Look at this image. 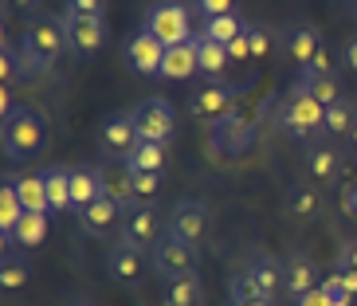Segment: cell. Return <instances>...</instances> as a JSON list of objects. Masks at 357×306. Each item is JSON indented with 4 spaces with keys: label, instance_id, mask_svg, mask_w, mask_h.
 <instances>
[{
    "label": "cell",
    "instance_id": "obj_1",
    "mask_svg": "<svg viewBox=\"0 0 357 306\" xmlns=\"http://www.w3.org/2000/svg\"><path fill=\"white\" fill-rule=\"evenodd\" d=\"M47 141H52V130H47V118H43L40 106L20 102L8 114H0V146H4V158L12 165L40 158Z\"/></svg>",
    "mask_w": 357,
    "mask_h": 306
},
{
    "label": "cell",
    "instance_id": "obj_2",
    "mask_svg": "<svg viewBox=\"0 0 357 306\" xmlns=\"http://www.w3.org/2000/svg\"><path fill=\"white\" fill-rule=\"evenodd\" d=\"M67 36H63V16H32L24 24V36L16 43L24 75H47L55 59L63 55Z\"/></svg>",
    "mask_w": 357,
    "mask_h": 306
},
{
    "label": "cell",
    "instance_id": "obj_3",
    "mask_svg": "<svg viewBox=\"0 0 357 306\" xmlns=\"http://www.w3.org/2000/svg\"><path fill=\"white\" fill-rule=\"evenodd\" d=\"M279 130L298 137V141H318V134H326V106L306 86L294 83L291 95L279 106Z\"/></svg>",
    "mask_w": 357,
    "mask_h": 306
},
{
    "label": "cell",
    "instance_id": "obj_4",
    "mask_svg": "<svg viewBox=\"0 0 357 306\" xmlns=\"http://www.w3.org/2000/svg\"><path fill=\"white\" fill-rule=\"evenodd\" d=\"M106 271H110V279H114L118 286L137 291V286L146 283V275L153 271V263H149L146 247H137V243L118 236V240L106 247Z\"/></svg>",
    "mask_w": 357,
    "mask_h": 306
},
{
    "label": "cell",
    "instance_id": "obj_5",
    "mask_svg": "<svg viewBox=\"0 0 357 306\" xmlns=\"http://www.w3.org/2000/svg\"><path fill=\"white\" fill-rule=\"evenodd\" d=\"M134 118V130H137V141H153V146H169V137L177 134V110L169 98H146L130 110Z\"/></svg>",
    "mask_w": 357,
    "mask_h": 306
},
{
    "label": "cell",
    "instance_id": "obj_6",
    "mask_svg": "<svg viewBox=\"0 0 357 306\" xmlns=\"http://www.w3.org/2000/svg\"><path fill=\"white\" fill-rule=\"evenodd\" d=\"M142 28H149V32L165 43V47H177V43H189L192 40L189 8H185L181 0H158V4H149L146 24H142Z\"/></svg>",
    "mask_w": 357,
    "mask_h": 306
},
{
    "label": "cell",
    "instance_id": "obj_7",
    "mask_svg": "<svg viewBox=\"0 0 357 306\" xmlns=\"http://www.w3.org/2000/svg\"><path fill=\"white\" fill-rule=\"evenodd\" d=\"M197 259H200V247H192L189 240H177V236H169V232H161V240L149 247V263H153L158 279L197 271Z\"/></svg>",
    "mask_w": 357,
    "mask_h": 306
},
{
    "label": "cell",
    "instance_id": "obj_8",
    "mask_svg": "<svg viewBox=\"0 0 357 306\" xmlns=\"http://www.w3.org/2000/svg\"><path fill=\"white\" fill-rule=\"evenodd\" d=\"M208 137H212V146H216L220 158L236 161L255 146V126L243 114H224L216 122H208Z\"/></svg>",
    "mask_w": 357,
    "mask_h": 306
},
{
    "label": "cell",
    "instance_id": "obj_9",
    "mask_svg": "<svg viewBox=\"0 0 357 306\" xmlns=\"http://www.w3.org/2000/svg\"><path fill=\"white\" fill-rule=\"evenodd\" d=\"M169 236H177V240H189L192 247L208 240L212 232V212L204 201H181L177 208L169 212V224H165Z\"/></svg>",
    "mask_w": 357,
    "mask_h": 306
},
{
    "label": "cell",
    "instance_id": "obj_10",
    "mask_svg": "<svg viewBox=\"0 0 357 306\" xmlns=\"http://www.w3.org/2000/svg\"><path fill=\"white\" fill-rule=\"evenodd\" d=\"M63 36L75 59H91L106 43V16H63Z\"/></svg>",
    "mask_w": 357,
    "mask_h": 306
},
{
    "label": "cell",
    "instance_id": "obj_11",
    "mask_svg": "<svg viewBox=\"0 0 357 306\" xmlns=\"http://www.w3.org/2000/svg\"><path fill=\"white\" fill-rule=\"evenodd\" d=\"M122 59L130 63V71L137 75H161V63H165V43L158 36L149 32V28H137L126 43H122Z\"/></svg>",
    "mask_w": 357,
    "mask_h": 306
},
{
    "label": "cell",
    "instance_id": "obj_12",
    "mask_svg": "<svg viewBox=\"0 0 357 306\" xmlns=\"http://www.w3.org/2000/svg\"><path fill=\"white\" fill-rule=\"evenodd\" d=\"M236 95L240 91L228 83H200V86H192V95H189V110L200 122H216L224 114H236Z\"/></svg>",
    "mask_w": 357,
    "mask_h": 306
},
{
    "label": "cell",
    "instance_id": "obj_13",
    "mask_svg": "<svg viewBox=\"0 0 357 306\" xmlns=\"http://www.w3.org/2000/svg\"><path fill=\"white\" fill-rule=\"evenodd\" d=\"M314 286H322V271H318V263L310 259L306 252H294L283 259V291L291 298H303L306 291H314Z\"/></svg>",
    "mask_w": 357,
    "mask_h": 306
},
{
    "label": "cell",
    "instance_id": "obj_14",
    "mask_svg": "<svg viewBox=\"0 0 357 306\" xmlns=\"http://www.w3.org/2000/svg\"><path fill=\"white\" fill-rule=\"evenodd\" d=\"M43 240H47V212H24L20 224H16L8 236H0V255L16 252V247H20V252H32Z\"/></svg>",
    "mask_w": 357,
    "mask_h": 306
},
{
    "label": "cell",
    "instance_id": "obj_15",
    "mask_svg": "<svg viewBox=\"0 0 357 306\" xmlns=\"http://www.w3.org/2000/svg\"><path fill=\"white\" fill-rule=\"evenodd\" d=\"M134 146H137V130H134L130 110H118V114L106 118V122H102V153H106V158L122 161Z\"/></svg>",
    "mask_w": 357,
    "mask_h": 306
},
{
    "label": "cell",
    "instance_id": "obj_16",
    "mask_svg": "<svg viewBox=\"0 0 357 306\" xmlns=\"http://www.w3.org/2000/svg\"><path fill=\"white\" fill-rule=\"evenodd\" d=\"M200 36H192L189 43H177V47H165V63H161V79L169 83H185L192 75H200Z\"/></svg>",
    "mask_w": 357,
    "mask_h": 306
},
{
    "label": "cell",
    "instance_id": "obj_17",
    "mask_svg": "<svg viewBox=\"0 0 357 306\" xmlns=\"http://www.w3.org/2000/svg\"><path fill=\"white\" fill-rule=\"evenodd\" d=\"M122 240L137 243V247H153L161 240L158 232V212L149 204H130L126 216H122Z\"/></svg>",
    "mask_w": 357,
    "mask_h": 306
},
{
    "label": "cell",
    "instance_id": "obj_18",
    "mask_svg": "<svg viewBox=\"0 0 357 306\" xmlns=\"http://www.w3.org/2000/svg\"><path fill=\"white\" fill-rule=\"evenodd\" d=\"M318 208H322V192H318L314 181H294L291 189H287V197H283L287 220L306 224V220H314L318 216Z\"/></svg>",
    "mask_w": 357,
    "mask_h": 306
},
{
    "label": "cell",
    "instance_id": "obj_19",
    "mask_svg": "<svg viewBox=\"0 0 357 306\" xmlns=\"http://www.w3.org/2000/svg\"><path fill=\"white\" fill-rule=\"evenodd\" d=\"M306 158V169H310V177L318 181V185H334L337 177H342V153H337L330 141H310V146L303 149Z\"/></svg>",
    "mask_w": 357,
    "mask_h": 306
},
{
    "label": "cell",
    "instance_id": "obj_20",
    "mask_svg": "<svg viewBox=\"0 0 357 306\" xmlns=\"http://www.w3.org/2000/svg\"><path fill=\"white\" fill-rule=\"evenodd\" d=\"M122 216H126V208L118 201H110V197H102V201H95L86 212H79V224H83L86 236H98L102 240V236H110L122 224Z\"/></svg>",
    "mask_w": 357,
    "mask_h": 306
},
{
    "label": "cell",
    "instance_id": "obj_21",
    "mask_svg": "<svg viewBox=\"0 0 357 306\" xmlns=\"http://www.w3.org/2000/svg\"><path fill=\"white\" fill-rule=\"evenodd\" d=\"M283 40H287V55H291L298 67H306V63H310V59H314V55L326 47V43H322V32H318L314 24H291Z\"/></svg>",
    "mask_w": 357,
    "mask_h": 306
},
{
    "label": "cell",
    "instance_id": "obj_22",
    "mask_svg": "<svg viewBox=\"0 0 357 306\" xmlns=\"http://www.w3.org/2000/svg\"><path fill=\"white\" fill-rule=\"evenodd\" d=\"M243 271L252 275V283L259 286L267 298L283 295V259H275V255L259 252V255H252V263L243 267Z\"/></svg>",
    "mask_w": 357,
    "mask_h": 306
},
{
    "label": "cell",
    "instance_id": "obj_23",
    "mask_svg": "<svg viewBox=\"0 0 357 306\" xmlns=\"http://www.w3.org/2000/svg\"><path fill=\"white\" fill-rule=\"evenodd\" d=\"M95 173H98V185H102V197L118 201L122 208L134 204V177L126 173L122 161H118V165H95Z\"/></svg>",
    "mask_w": 357,
    "mask_h": 306
},
{
    "label": "cell",
    "instance_id": "obj_24",
    "mask_svg": "<svg viewBox=\"0 0 357 306\" xmlns=\"http://www.w3.org/2000/svg\"><path fill=\"white\" fill-rule=\"evenodd\" d=\"M95 201H102V185H98L95 165H75L71 173V212H86Z\"/></svg>",
    "mask_w": 357,
    "mask_h": 306
},
{
    "label": "cell",
    "instance_id": "obj_25",
    "mask_svg": "<svg viewBox=\"0 0 357 306\" xmlns=\"http://www.w3.org/2000/svg\"><path fill=\"white\" fill-rule=\"evenodd\" d=\"M71 173H75V165H47L43 169L52 212H71Z\"/></svg>",
    "mask_w": 357,
    "mask_h": 306
},
{
    "label": "cell",
    "instance_id": "obj_26",
    "mask_svg": "<svg viewBox=\"0 0 357 306\" xmlns=\"http://www.w3.org/2000/svg\"><path fill=\"white\" fill-rule=\"evenodd\" d=\"M165 283V306H200V295H204V286H200L197 271L189 275H173V279H161Z\"/></svg>",
    "mask_w": 357,
    "mask_h": 306
},
{
    "label": "cell",
    "instance_id": "obj_27",
    "mask_svg": "<svg viewBox=\"0 0 357 306\" xmlns=\"http://www.w3.org/2000/svg\"><path fill=\"white\" fill-rule=\"evenodd\" d=\"M126 173H165V146H153V141H137L122 158Z\"/></svg>",
    "mask_w": 357,
    "mask_h": 306
},
{
    "label": "cell",
    "instance_id": "obj_28",
    "mask_svg": "<svg viewBox=\"0 0 357 306\" xmlns=\"http://www.w3.org/2000/svg\"><path fill=\"white\" fill-rule=\"evenodd\" d=\"M12 181H16V192H20L24 212H52V204H47V181H43V169L40 173H28V177H12Z\"/></svg>",
    "mask_w": 357,
    "mask_h": 306
},
{
    "label": "cell",
    "instance_id": "obj_29",
    "mask_svg": "<svg viewBox=\"0 0 357 306\" xmlns=\"http://www.w3.org/2000/svg\"><path fill=\"white\" fill-rule=\"evenodd\" d=\"M28 279H32L28 255H20V252H4L0 255V286H4V291H20Z\"/></svg>",
    "mask_w": 357,
    "mask_h": 306
},
{
    "label": "cell",
    "instance_id": "obj_30",
    "mask_svg": "<svg viewBox=\"0 0 357 306\" xmlns=\"http://www.w3.org/2000/svg\"><path fill=\"white\" fill-rule=\"evenodd\" d=\"M228 303L231 306H271V298L252 283V275L248 271H236L231 275V283H228Z\"/></svg>",
    "mask_w": 357,
    "mask_h": 306
},
{
    "label": "cell",
    "instance_id": "obj_31",
    "mask_svg": "<svg viewBox=\"0 0 357 306\" xmlns=\"http://www.w3.org/2000/svg\"><path fill=\"white\" fill-rule=\"evenodd\" d=\"M243 28H248V20H240V12H231V16H216V20H204V40H212V43H236L243 36Z\"/></svg>",
    "mask_w": 357,
    "mask_h": 306
},
{
    "label": "cell",
    "instance_id": "obj_32",
    "mask_svg": "<svg viewBox=\"0 0 357 306\" xmlns=\"http://www.w3.org/2000/svg\"><path fill=\"white\" fill-rule=\"evenodd\" d=\"M197 59H200V75H204V79H224V71H228V63H231L228 47L204 40V36H200V55Z\"/></svg>",
    "mask_w": 357,
    "mask_h": 306
},
{
    "label": "cell",
    "instance_id": "obj_33",
    "mask_svg": "<svg viewBox=\"0 0 357 306\" xmlns=\"http://www.w3.org/2000/svg\"><path fill=\"white\" fill-rule=\"evenodd\" d=\"M24 216V204H20V192H16V181L4 177L0 185V236H8Z\"/></svg>",
    "mask_w": 357,
    "mask_h": 306
},
{
    "label": "cell",
    "instance_id": "obj_34",
    "mask_svg": "<svg viewBox=\"0 0 357 306\" xmlns=\"http://www.w3.org/2000/svg\"><path fill=\"white\" fill-rule=\"evenodd\" d=\"M354 122H357V110H354V102H349V98H342V102H334V106H326V134H330V137L349 134V130H354Z\"/></svg>",
    "mask_w": 357,
    "mask_h": 306
},
{
    "label": "cell",
    "instance_id": "obj_35",
    "mask_svg": "<svg viewBox=\"0 0 357 306\" xmlns=\"http://www.w3.org/2000/svg\"><path fill=\"white\" fill-rule=\"evenodd\" d=\"M0 71H4V79H0V86H20L24 79V67H20V55H16V43L0 40Z\"/></svg>",
    "mask_w": 357,
    "mask_h": 306
},
{
    "label": "cell",
    "instance_id": "obj_36",
    "mask_svg": "<svg viewBox=\"0 0 357 306\" xmlns=\"http://www.w3.org/2000/svg\"><path fill=\"white\" fill-rule=\"evenodd\" d=\"M130 177H134V204H149L161 197L165 173H130Z\"/></svg>",
    "mask_w": 357,
    "mask_h": 306
},
{
    "label": "cell",
    "instance_id": "obj_37",
    "mask_svg": "<svg viewBox=\"0 0 357 306\" xmlns=\"http://www.w3.org/2000/svg\"><path fill=\"white\" fill-rule=\"evenodd\" d=\"M322 295L330 306H354V291L342 283V275H326L322 279Z\"/></svg>",
    "mask_w": 357,
    "mask_h": 306
},
{
    "label": "cell",
    "instance_id": "obj_38",
    "mask_svg": "<svg viewBox=\"0 0 357 306\" xmlns=\"http://www.w3.org/2000/svg\"><path fill=\"white\" fill-rule=\"evenodd\" d=\"M303 86V83H298ZM306 91L318 98L322 106H334V102H342V91H337V75H326V79H314V83H306Z\"/></svg>",
    "mask_w": 357,
    "mask_h": 306
},
{
    "label": "cell",
    "instance_id": "obj_39",
    "mask_svg": "<svg viewBox=\"0 0 357 306\" xmlns=\"http://www.w3.org/2000/svg\"><path fill=\"white\" fill-rule=\"evenodd\" d=\"M326 75H334V67H330V52L322 47L306 67H298V83L306 86V83H314V79H326Z\"/></svg>",
    "mask_w": 357,
    "mask_h": 306
},
{
    "label": "cell",
    "instance_id": "obj_40",
    "mask_svg": "<svg viewBox=\"0 0 357 306\" xmlns=\"http://www.w3.org/2000/svg\"><path fill=\"white\" fill-rule=\"evenodd\" d=\"M334 271H357V236H354V240H342V243H337Z\"/></svg>",
    "mask_w": 357,
    "mask_h": 306
},
{
    "label": "cell",
    "instance_id": "obj_41",
    "mask_svg": "<svg viewBox=\"0 0 357 306\" xmlns=\"http://www.w3.org/2000/svg\"><path fill=\"white\" fill-rule=\"evenodd\" d=\"M63 16H106V0H67Z\"/></svg>",
    "mask_w": 357,
    "mask_h": 306
},
{
    "label": "cell",
    "instance_id": "obj_42",
    "mask_svg": "<svg viewBox=\"0 0 357 306\" xmlns=\"http://www.w3.org/2000/svg\"><path fill=\"white\" fill-rule=\"evenodd\" d=\"M197 12L204 20H216V16H231L236 12V0H197Z\"/></svg>",
    "mask_w": 357,
    "mask_h": 306
},
{
    "label": "cell",
    "instance_id": "obj_43",
    "mask_svg": "<svg viewBox=\"0 0 357 306\" xmlns=\"http://www.w3.org/2000/svg\"><path fill=\"white\" fill-rule=\"evenodd\" d=\"M337 201H342V216L357 224V177L346 181V189L337 192Z\"/></svg>",
    "mask_w": 357,
    "mask_h": 306
},
{
    "label": "cell",
    "instance_id": "obj_44",
    "mask_svg": "<svg viewBox=\"0 0 357 306\" xmlns=\"http://www.w3.org/2000/svg\"><path fill=\"white\" fill-rule=\"evenodd\" d=\"M243 36H248V47H252V59H259V55H267V32H263L259 24H248V28H243Z\"/></svg>",
    "mask_w": 357,
    "mask_h": 306
},
{
    "label": "cell",
    "instance_id": "obj_45",
    "mask_svg": "<svg viewBox=\"0 0 357 306\" xmlns=\"http://www.w3.org/2000/svg\"><path fill=\"white\" fill-rule=\"evenodd\" d=\"M294 306H330V303H326L322 286H314V291H306L303 298H294Z\"/></svg>",
    "mask_w": 357,
    "mask_h": 306
},
{
    "label": "cell",
    "instance_id": "obj_46",
    "mask_svg": "<svg viewBox=\"0 0 357 306\" xmlns=\"http://www.w3.org/2000/svg\"><path fill=\"white\" fill-rule=\"evenodd\" d=\"M228 55H231V59H252V47H248V36H240L236 43H228Z\"/></svg>",
    "mask_w": 357,
    "mask_h": 306
},
{
    "label": "cell",
    "instance_id": "obj_47",
    "mask_svg": "<svg viewBox=\"0 0 357 306\" xmlns=\"http://www.w3.org/2000/svg\"><path fill=\"white\" fill-rule=\"evenodd\" d=\"M8 8H20V12H32V8H40V0H4Z\"/></svg>",
    "mask_w": 357,
    "mask_h": 306
},
{
    "label": "cell",
    "instance_id": "obj_48",
    "mask_svg": "<svg viewBox=\"0 0 357 306\" xmlns=\"http://www.w3.org/2000/svg\"><path fill=\"white\" fill-rule=\"evenodd\" d=\"M334 275H342V283L354 291V298H357V271H334Z\"/></svg>",
    "mask_w": 357,
    "mask_h": 306
},
{
    "label": "cell",
    "instance_id": "obj_49",
    "mask_svg": "<svg viewBox=\"0 0 357 306\" xmlns=\"http://www.w3.org/2000/svg\"><path fill=\"white\" fill-rule=\"evenodd\" d=\"M346 67H349V71L357 75V40L349 43V47H346Z\"/></svg>",
    "mask_w": 357,
    "mask_h": 306
},
{
    "label": "cell",
    "instance_id": "obj_50",
    "mask_svg": "<svg viewBox=\"0 0 357 306\" xmlns=\"http://www.w3.org/2000/svg\"><path fill=\"white\" fill-rule=\"evenodd\" d=\"M349 153L357 158V122H354V130H349Z\"/></svg>",
    "mask_w": 357,
    "mask_h": 306
},
{
    "label": "cell",
    "instance_id": "obj_51",
    "mask_svg": "<svg viewBox=\"0 0 357 306\" xmlns=\"http://www.w3.org/2000/svg\"><path fill=\"white\" fill-rule=\"evenodd\" d=\"M67 306H98V303H86V298H75V303H67Z\"/></svg>",
    "mask_w": 357,
    "mask_h": 306
},
{
    "label": "cell",
    "instance_id": "obj_52",
    "mask_svg": "<svg viewBox=\"0 0 357 306\" xmlns=\"http://www.w3.org/2000/svg\"><path fill=\"white\" fill-rule=\"evenodd\" d=\"M346 4H349V8H357V0H346Z\"/></svg>",
    "mask_w": 357,
    "mask_h": 306
}]
</instances>
